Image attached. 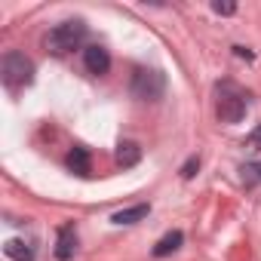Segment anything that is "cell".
I'll use <instances>...</instances> for the list:
<instances>
[{
  "instance_id": "obj_12",
  "label": "cell",
  "mask_w": 261,
  "mask_h": 261,
  "mask_svg": "<svg viewBox=\"0 0 261 261\" xmlns=\"http://www.w3.org/2000/svg\"><path fill=\"white\" fill-rule=\"evenodd\" d=\"M243 178L252 185V181H261V163H249L246 169H243Z\"/></svg>"
},
{
  "instance_id": "obj_10",
  "label": "cell",
  "mask_w": 261,
  "mask_h": 261,
  "mask_svg": "<svg viewBox=\"0 0 261 261\" xmlns=\"http://www.w3.org/2000/svg\"><path fill=\"white\" fill-rule=\"evenodd\" d=\"M68 169L77 172V175H86L89 172V151L86 148H74L68 154Z\"/></svg>"
},
{
  "instance_id": "obj_5",
  "label": "cell",
  "mask_w": 261,
  "mask_h": 261,
  "mask_svg": "<svg viewBox=\"0 0 261 261\" xmlns=\"http://www.w3.org/2000/svg\"><path fill=\"white\" fill-rule=\"evenodd\" d=\"M83 62H86L89 74H108V68H111V56H108L105 46H86Z\"/></svg>"
},
{
  "instance_id": "obj_7",
  "label": "cell",
  "mask_w": 261,
  "mask_h": 261,
  "mask_svg": "<svg viewBox=\"0 0 261 261\" xmlns=\"http://www.w3.org/2000/svg\"><path fill=\"white\" fill-rule=\"evenodd\" d=\"M4 252L13 258V261H34V246L25 243V240H10L4 246Z\"/></svg>"
},
{
  "instance_id": "obj_2",
  "label": "cell",
  "mask_w": 261,
  "mask_h": 261,
  "mask_svg": "<svg viewBox=\"0 0 261 261\" xmlns=\"http://www.w3.org/2000/svg\"><path fill=\"white\" fill-rule=\"evenodd\" d=\"M31 80H34V62L25 53H7L4 56V83L10 89H19V86H28Z\"/></svg>"
},
{
  "instance_id": "obj_11",
  "label": "cell",
  "mask_w": 261,
  "mask_h": 261,
  "mask_svg": "<svg viewBox=\"0 0 261 261\" xmlns=\"http://www.w3.org/2000/svg\"><path fill=\"white\" fill-rule=\"evenodd\" d=\"M139 157H142V151H139V145L136 142H123L120 145V151H117V163L126 169V166H136L139 163Z\"/></svg>"
},
{
  "instance_id": "obj_3",
  "label": "cell",
  "mask_w": 261,
  "mask_h": 261,
  "mask_svg": "<svg viewBox=\"0 0 261 261\" xmlns=\"http://www.w3.org/2000/svg\"><path fill=\"white\" fill-rule=\"evenodd\" d=\"M166 92V77L154 68H139L133 74V95L142 101H157Z\"/></svg>"
},
{
  "instance_id": "obj_6",
  "label": "cell",
  "mask_w": 261,
  "mask_h": 261,
  "mask_svg": "<svg viewBox=\"0 0 261 261\" xmlns=\"http://www.w3.org/2000/svg\"><path fill=\"white\" fill-rule=\"evenodd\" d=\"M74 252H77V233H74L71 224H65V227L59 230V240H56V258H59V261H68Z\"/></svg>"
},
{
  "instance_id": "obj_8",
  "label": "cell",
  "mask_w": 261,
  "mask_h": 261,
  "mask_svg": "<svg viewBox=\"0 0 261 261\" xmlns=\"http://www.w3.org/2000/svg\"><path fill=\"white\" fill-rule=\"evenodd\" d=\"M185 243V233L181 230H169L157 246H154V258H163V255H169V252H175L178 246Z\"/></svg>"
},
{
  "instance_id": "obj_1",
  "label": "cell",
  "mask_w": 261,
  "mask_h": 261,
  "mask_svg": "<svg viewBox=\"0 0 261 261\" xmlns=\"http://www.w3.org/2000/svg\"><path fill=\"white\" fill-rule=\"evenodd\" d=\"M83 37H86V25L74 19V22H62V25H56V28L46 34V46H49V53L65 56V53L77 49V46L83 43Z\"/></svg>"
},
{
  "instance_id": "obj_4",
  "label": "cell",
  "mask_w": 261,
  "mask_h": 261,
  "mask_svg": "<svg viewBox=\"0 0 261 261\" xmlns=\"http://www.w3.org/2000/svg\"><path fill=\"white\" fill-rule=\"evenodd\" d=\"M218 120L221 123H240L243 120V114H246V98H243V92H237V86L233 83H224L221 89H218Z\"/></svg>"
},
{
  "instance_id": "obj_15",
  "label": "cell",
  "mask_w": 261,
  "mask_h": 261,
  "mask_svg": "<svg viewBox=\"0 0 261 261\" xmlns=\"http://www.w3.org/2000/svg\"><path fill=\"white\" fill-rule=\"evenodd\" d=\"M197 166H200V160H197V157H191V160H188V163H185V166H181V175H185V178H191V175H194V169H197Z\"/></svg>"
},
{
  "instance_id": "obj_14",
  "label": "cell",
  "mask_w": 261,
  "mask_h": 261,
  "mask_svg": "<svg viewBox=\"0 0 261 261\" xmlns=\"http://www.w3.org/2000/svg\"><path fill=\"white\" fill-rule=\"evenodd\" d=\"M212 10H215L218 16H233V13H237L233 4H212Z\"/></svg>"
},
{
  "instance_id": "obj_9",
  "label": "cell",
  "mask_w": 261,
  "mask_h": 261,
  "mask_svg": "<svg viewBox=\"0 0 261 261\" xmlns=\"http://www.w3.org/2000/svg\"><path fill=\"white\" fill-rule=\"evenodd\" d=\"M148 212H151V206H148V203H139V206H133V209L117 212V215H114V224H136V221H142Z\"/></svg>"
},
{
  "instance_id": "obj_13",
  "label": "cell",
  "mask_w": 261,
  "mask_h": 261,
  "mask_svg": "<svg viewBox=\"0 0 261 261\" xmlns=\"http://www.w3.org/2000/svg\"><path fill=\"white\" fill-rule=\"evenodd\" d=\"M246 148H252V151H261V123L249 133V139H246Z\"/></svg>"
}]
</instances>
